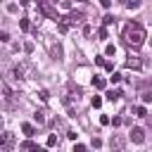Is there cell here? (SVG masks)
Wrapping results in <instances>:
<instances>
[{"label":"cell","instance_id":"obj_17","mask_svg":"<svg viewBox=\"0 0 152 152\" xmlns=\"http://www.w3.org/2000/svg\"><path fill=\"white\" fill-rule=\"evenodd\" d=\"M45 145H48V147H55V145H59V138H57V135L52 133V135H48V140H45Z\"/></svg>","mask_w":152,"mask_h":152},{"label":"cell","instance_id":"obj_21","mask_svg":"<svg viewBox=\"0 0 152 152\" xmlns=\"http://www.w3.org/2000/svg\"><path fill=\"white\" fill-rule=\"evenodd\" d=\"M126 7L128 10H138L140 7V0H126Z\"/></svg>","mask_w":152,"mask_h":152},{"label":"cell","instance_id":"obj_20","mask_svg":"<svg viewBox=\"0 0 152 152\" xmlns=\"http://www.w3.org/2000/svg\"><path fill=\"white\" fill-rule=\"evenodd\" d=\"M90 104H93L95 109H97V107H102V97H100V95H93V100H90Z\"/></svg>","mask_w":152,"mask_h":152},{"label":"cell","instance_id":"obj_27","mask_svg":"<svg viewBox=\"0 0 152 152\" xmlns=\"http://www.w3.org/2000/svg\"><path fill=\"white\" fill-rule=\"evenodd\" d=\"M90 147H95V150L102 147V140H100V138H93V140H90Z\"/></svg>","mask_w":152,"mask_h":152},{"label":"cell","instance_id":"obj_24","mask_svg":"<svg viewBox=\"0 0 152 152\" xmlns=\"http://www.w3.org/2000/svg\"><path fill=\"white\" fill-rule=\"evenodd\" d=\"M33 48H36V45H33L31 40H26V43H24V52H33Z\"/></svg>","mask_w":152,"mask_h":152},{"label":"cell","instance_id":"obj_29","mask_svg":"<svg viewBox=\"0 0 152 152\" xmlns=\"http://www.w3.org/2000/svg\"><path fill=\"white\" fill-rule=\"evenodd\" d=\"M100 124H102V126H107V124H112V119H109L107 114H102V116H100Z\"/></svg>","mask_w":152,"mask_h":152},{"label":"cell","instance_id":"obj_35","mask_svg":"<svg viewBox=\"0 0 152 152\" xmlns=\"http://www.w3.org/2000/svg\"><path fill=\"white\" fill-rule=\"evenodd\" d=\"M100 5H102L104 10H109V7H112V0H100Z\"/></svg>","mask_w":152,"mask_h":152},{"label":"cell","instance_id":"obj_25","mask_svg":"<svg viewBox=\"0 0 152 152\" xmlns=\"http://www.w3.org/2000/svg\"><path fill=\"white\" fill-rule=\"evenodd\" d=\"M114 52H116V48H114V45H112V43H109V45H107V48H104V55H107V57H109V55H114Z\"/></svg>","mask_w":152,"mask_h":152},{"label":"cell","instance_id":"obj_11","mask_svg":"<svg viewBox=\"0 0 152 152\" xmlns=\"http://www.w3.org/2000/svg\"><path fill=\"white\" fill-rule=\"evenodd\" d=\"M66 19H69V21H71V26H74V24H81V21H83V14H81V12H69V14H66Z\"/></svg>","mask_w":152,"mask_h":152},{"label":"cell","instance_id":"obj_36","mask_svg":"<svg viewBox=\"0 0 152 152\" xmlns=\"http://www.w3.org/2000/svg\"><path fill=\"white\" fill-rule=\"evenodd\" d=\"M26 2H28V0H19V5H26Z\"/></svg>","mask_w":152,"mask_h":152},{"label":"cell","instance_id":"obj_23","mask_svg":"<svg viewBox=\"0 0 152 152\" xmlns=\"http://www.w3.org/2000/svg\"><path fill=\"white\" fill-rule=\"evenodd\" d=\"M102 24H104V26L114 24V17H112V14H104V17H102Z\"/></svg>","mask_w":152,"mask_h":152},{"label":"cell","instance_id":"obj_5","mask_svg":"<svg viewBox=\"0 0 152 152\" xmlns=\"http://www.w3.org/2000/svg\"><path fill=\"white\" fill-rule=\"evenodd\" d=\"M14 147V135L10 131H2V145H0V152H12Z\"/></svg>","mask_w":152,"mask_h":152},{"label":"cell","instance_id":"obj_9","mask_svg":"<svg viewBox=\"0 0 152 152\" xmlns=\"http://www.w3.org/2000/svg\"><path fill=\"white\" fill-rule=\"evenodd\" d=\"M124 145H126V140H124L121 135H116V133H114V135H112V140H109V147H112V150H124Z\"/></svg>","mask_w":152,"mask_h":152},{"label":"cell","instance_id":"obj_15","mask_svg":"<svg viewBox=\"0 0 152 152\" xmlns=\"http://www.w3.org/2000/svg\"><path fill=\"white\" fill-rule=\"evenodd\" d=\"M19 150H38V145H36L33 140H24V142L19 145Z\"/></svg>","mask_w":152,"mask_h":152},{"label":"cell","instance_id":"obj_34","mask_svg":"<svg viewBox=\"0 0 152 152\" xmlns=\"http://www.w3.org/2000/svg\"><path fill=\"white\" fill-rule=\"evenodd\" d=\"M76 135H78L76 131H66V138H69V140H76Z\"/></svg>","mask_w":152,"mask_h":152},{"label":"cell","instance_id":"obj_6","mask_svg":"<svg viewBox=\"0 0 152 152\" xmlns=\"http://www.w3.org/2000/svg\"><path fill=\"white\" fill-rule=\"evenodd\" d=\"M126 66H128V69H140V66H142L140 55H138V52H128V57H126Z\"/></svg>","mask_w":152,"mask_h":152},{"label":"cell","instance_id":"obj_22","mask_svg":"<svg viewBox=\"0 0 152 152\" xmlns=\"http://www.w3.org/2000/svg\"><path fill=\"white\" fill-rule=\"evenodd\" d=\"M97 36H100V40H104V38L109 36V33H107V26H100V28H97Z\"/></svg>","mask_w":152,"mask_h":152},{"label":"cell","instance_id":"obj_30","mask_svg":"<svg viewBox=\"0 0 152 152\" xmlns=\"http://www.w3.org/2000/svg\"><path fill=\"white\" fill-rule=\"evenodd\" d=\"M121 124H124V119H121V116H114V119H112V126H114V128H116V126H121Z\"/></svg>","mask_w":152,"mask_h":152},{"label":"cell","instance_id":"obj_16","mask_svg":"<svg viewBox=\"0 0 152 152\" xmlns=\"http://www.w3.org/2000/svg\"><path fill=\"white\" fill-rule=\"evenodd\" d=\"M133 114H135V116H140V119H142V116H147V109H145V107H142V104H138V107H133Z\"/></svg>","mask_w":152,"mask_h":152},{"label":"cell","instance_id":"obj_4","mask_svg":"<svg viewBox=\"0 0 152 152\" xmlns=\"http://www.w3.org/2000/svg\"><path fill=\"white\" fill-rule=\"evenodd\" d=\"M33 76V66L31 64H19L14 66V78H31Z\"/></svg>","mask_w":152,"mask_h":152},{"label":"cell","instance_id":"obj_18","mask_svg":"<svg viewBox=\"0 0 152 152\" xmlns=\"http://www.w3.org/2000/svg\"><path fill=\"white\" fill-rule=\"evenodd\" d=\"M19 28H21V31H28V28H31V21H28L26 17H24V19H19Z\"/></svg>","mask_w":152,"mask_h":152},{"label":"cell","instance_id":"obj_10","mask_svg":"<svg viewBox=\"0 0 152 152\" xmlns=\"http://www.w3.org/2000/svg\"><path fill=\"white\" fill-rule=\"evenodd\" d=\"M33 119H36V124H38V126H43V124H48V112H45V109H36Z\"/></svg>","mask_w":152,"mask_h":152},{"label":"cell","instance_id":"obj_14","mask_svg":"<svg viewBox=\"0 0 152 152\" xmlns=\"http://www.w3.org/2000/svg\"><path fill=\"white\" fill-rule=\"evenodd\" d=\"M121 95H124V93H121L119 88H112V90H107V100H109V102H114V100H119Z\"/></svg>","mask_w":152,"mask_h":152},{"label":"cell","instance_id":"obj_1","mask_svg":"<svg viewBox=\"0 0 152 152\" xmlns=\"http://www.w3.org/2000/svg\"><path fill=\"white\" fill-rule=\"evenodd\" d=\"M145 28L138 24V21H128L126 26H124V43L128 45V48H140L142 45V40H145Z\"/></svg>","mask_w":152,"mask_h":152},{"label":"cell","instance_id":"obj_3","mask_svg":"<svg viewBox=\"0 0 152 152\" xmlns=\"http://www.w3.org/2000/svg\"><path fill=\"white\" fill-rule=\"evenodd\" d=\"M45 45H48V52H50V57L52 59H62L64 57V50H62V45L57 43V40H52V38H45Z\"/></svg>","mask_w":152,"mask_h":152},{"label":"cell","instance_id":"obj_33","mask_svg":"<svg viewBox=\"0 0 152 152\" xmlns=\"http://www.w3.org/2000/svg\"><path fill=\"white\" fill-rule=\"evenodd\" d=\"M95 64H100V66H104V64H107V59H104V57H95Z\"/></svg>","mask_w":152,"mask_h":152},{"label":"cell","instance_id":"obj_7","mask_svg":"<svg viewBox=\"0 0 152 152\" xmlns=\"http://www.w3.org/2000/svg\"><path fill=\"white\" fill-rule=\"evenodd\" d=\"M128 138H131L135 145H142V142H145V131H142V128H131Z\"/></svg>","mask_w":152,"mask_h":152},{"label":"cell","instance_id":"obj_26","mask_svg":"<svg viewBox=\"0 0 152 152\" xmlns=\"http://www.w3.org/2000/svg\"><path fill=\"white\" fill-rule=\"evenodd\" d=\"M38 97H40L43 102H48V100H50V93H48V90H40V93H38Z\"/></svg>","mask_w":152,"mask_h":152},{"label":"cell","instance_id":"obj_8","mask_svg":"<svg viewBox=\"0 0 152 152\" xmlns=\"http://www.w3.org/2000/svg\"><path fill=\"white\" fill-rule=\"evenodd\" d=\"M2 100H5V104H7V107H14V93L10 90V86H7V83H2Z\"/></svg>","mask_w":152,"mask_h":152},{"label":"cell","instance_id":"obj_2","mask_svg":"<svg viewBox=\"0 0 152 152\" xmlns=\"http://www.w3.org/2000/svg\"><path fill=\"white\" fill-rule=\"evenodd\" d=\"M38 12L43 14V17H48V19H59V14H57V10L50 5V0H38Z\"/></svg>","mask_w":152,"mask_h":152},{"label":"cell","instance_id":"obj_12","mask_svg":"<svg viewBox=\"0 0 152 152\" xmlns=\"http://www.w3.org/2000/svg\"><path fill=\"white\" fill-rule=\"evenodd\" d=\"M21 133H24L26 138H31V135L36 133V126H33V124H28V121H26V124H21Z\"/></svg>","mask_w":152,"mask_h":152},{"label":"cell","instance_id":"obj_28","mask_svg":"<svg viewBox=\"0 0 152 152\" xmlns=\"http://www.w3.org/2000/svg\"><path fill=\"white\" fill-rule=\"evenodd\" d=\"M59 7L62 10H71V0H59Z\"/></svg>","mask_w":152,"mask_h":152},{"label":"cell","instance_id":"obj_32","mask_svg":"<svg viewBox=\"0 0 152 152\" xmlns=\"http://www.w3.org/2000/svg\"><path fill=\"white\" fill-rule=\"evenodd\" d=\"M83 150H86L83 142H76V145H74V152H83Z\"/></svg>","mask_w":152,"mask_h":152},{"label":"cell","instance_id":"obj_13","mask_svg":"<svg viewBox=\"0 0 152 152\" xmlns=\"http://www.w3.org/2000/svg\"><path fill=\"white\" fill-rule=\"evenodd\" d=\"M93 86H95L97 90H104V88H107V81H104L102 76H93Z\"/></svg>","mask_w":152,"mask_h":152},{"label":"cell","instance_id":"obj_31","mask_svg":"<svg viewBox=\"0 0 152 152\" xmlns=\"http://www.w3.org/2000/svg\"><path fill=\"white\" fill-rule=\"evenodd\" d=\"M142 102H145V104L152 102V93H142Z\"/></svg>","mask_w":152,"mask_h":152},{"label":"cell","instance_id":"obj_19","mask_svg":"<svg viewBox=\"0 0 152 152\" xmlns=\"http://www.w3.org/2000/svg\"><path fill=\"white\" fill-rule=\"evenodd\" d=\"M119 81H121V74H116V71H112V76H109V83H112V86H116Z\"/></svg>","mask_w":152,"mask_h":152}]
</instances>
